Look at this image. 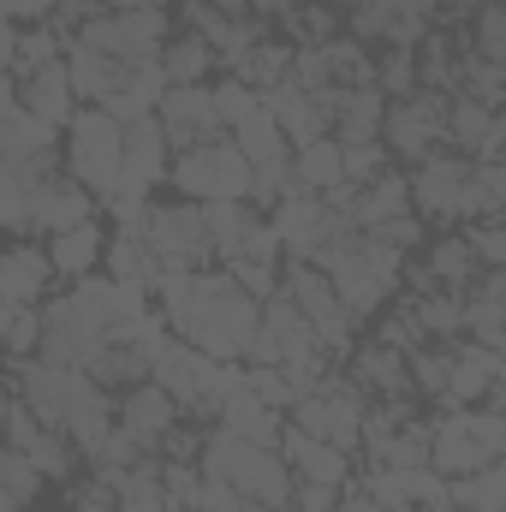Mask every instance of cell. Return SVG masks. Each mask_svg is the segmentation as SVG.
<instances>
[{"label":"cell","mask_w":506,"mask_h":512,"mask_svg":"<svg viewBox=\"0 0 506 512\" xmlns=\"http://www.w3.org/2000/svg\"><path fill=\"white\" fill-rule=\"evenodd\" d=\"M149 382L179 405V417H215L221 399L245 382V370L239 364H221V358L197 352L191 340H173L167 334L161 352H155V364H149Z\"/></svg>","instance_id":"1"},{"label":"cell","mask_w":506,"mask_h":512,"mask_svg":"<svg viewBox=\"0 0 506 512\" xmlns=\"http://www.w3.org/2000/svg\"><path fill=\"white\" fill-rule=\"evenodd\" d=\"M506 417L489 405H453L429 417V471L435 477H471L483 465H501Z\"/></svg>","instance_id":"2"},{"label":"cell","mask_w":506,"mask_h":512,"mask_svg":"<svg viewBox=\"0 0 506 512\" xmlns=\"http://www.w3.org/2000/svg\"><path fill=\"white\" fill-rule=\"evenodd\" d=\"M12 399H18L36 423H48V429H66V423L84 417V411H114L108 387H96L84 370H60V364H42V358H24V364H18Z\"/></svg>","instance_id":"3"},{"label":"cell","mask_w":506,"mask_h":512,"mask_svg":"<svg viewBox=\"0 0 506 512\" xmlns=\"http://www.w3.org/2000/svg\"><path fill=\"white\" fill-rule=\"evenodd\" d=\"M167 179L185 203H251V161L233 149V137L179 149L167 161Z\"/></svg>","instance_id":"4"},{"label":"cell","mask_w":506,"mask_h":512,"mask_svg":"<svg viewBox=\"0 0 506 512\" xmlns=\"http://www.w3.org/2000/svg\"><path fill=\"white\" fill-rule=\"evenodd\" d=\"M364 405H370V399H364V387H352L340 370H328L310 393H298V399H292L286 423H292V429H304V435H316V441H328V447H340V453H352V447H358Z\"/></svg>","instance_id":"5"},{"label":"cell","mask_w":506,"mask_h":512,"mask_svg":"<svg viewBox=\"0 0 506 512\" xmlns=\"http://www.w3.org/2000/svg\"><path fill=\"white\" fill-rule=\"evenodd\" d=\"M60 173L72 185H84L90 197L114 191V179H120V126L102 108H78L66 120V161H60Z\"/></svg>","instance_id":"6"},{"label":"cell","mask_w":506,"mask_h":512,"mask_svg":"<svg viewBox=\"0 0 506 512\" xmlns=\"http://www.w3.org/2000/svg\"><path fill=\"white\" fill-rule=\"evenodd\" d=\"M72 42L120 60V66H143V60H161V42H167V12H149V6H120V12H102V18H84L72 30Z\"/></svg>","instance_id":"7"},{"label":"cell","mask_w":506,"mask_h":512,"mask_svg":"<svg viewBox=\"0 0 506 512\" xmlns=\"http://www.w3.org/2000/svg\"><path fill=\"white\" fill-rule=\"evenodd\" d=\"M143 245H149V256H155V274H161V268L197 274V268L215 262L197 203H155V209H149V227H143Z\"/></svg>","instance_id":"8"},{"label":"cell","mask_w":506,"mask_h":512,"mask_svg":"<svg viewBox=\"0 0 506 512\" xmlns=\"http://www.w3.org/2000/svg\"><path fill=\"white\" fill-rule=\"evenodd\" d=\"M441 126H447V96L441 90H411L405 102H387L381 120V149L399 161H423L441 149Z\"/></svg>","instance_id":"9"},{"label":"cell","mask_w":506,"mask_h":512,"mask_svg":"<svg viewBox=\"0 0 506 512\" xmlns=\"http://www.w3.org/2000/svg\"><path fill=\"white\" fill-rule=\"evenodd\" d=\"M155 120L167 131V149H197V143H215L227 131L215 126V108H209V84H167L161 102H155Z\"/></svg>","instance_id":"10"},{"label":"cell","mask_w":506,"mask_h":512,"mask_svg":"<svg viewBox=\"0 0 506 512\" xmlns=\"http://www.w3.org/2000/svg\"><path fill=\"white\" fill-rule=\"evenodd\" d=\"M316 352V328L274 292L262 298V316H256V334H251V364H292V358H310Z\"/></svg>","instance_id":"11"},{"label":"cell","mask_w":506,"mask_h":512,"mask_svg":"<svg viewBox=\"0 0 506 512\" xmlns=\"http://www.w3.org/2000/svg\"><path fill=\"white\" fill-rule=\"evenodd\" d=\"M465 173H471V155H459V149H435V155H423L417 173L405 179L411 209H423V221H453Z\"/></svg>","instance_id":"12"},{"label":"cell","mask_w":506,"mask_h":512,"mask_svg":"<svg viewBox=\"0 0 506 512\" xmlns=\"http://www.w3.org/2000/svg\"><path fill=\"white\" fill-rule=\"evenodd\" d=\"M0 441L6 447H18L36 471H42V483H60V477H72V441L60 435V429H48V423H36L18 399H12V411H6V423H0Z\"/></svg>","instance_id":"13"},{"label":"cell","mask_w":506,"mask_h":512,"mask_svg":"<svg viewBox=\"0 0 506 512\" xmlns=\"http://www.w3.org/2000/svg\"><path fill=\"white\" fill-rule=\"evenodd\" d=\"M96 215V197L84 191V185H72L66 173L60 179H48V185H30V197H24V233H66V227H78V221H90Z\"/></svg>","instance_id":"14"},{"label":"cell","mask_w":506,"mask_h":512,"mask_svg":"<svg viewBox=\"0 0 506 512\" xmlns=\"http://www.w3.org/2000/svg\"><path fill=\"white\" fill-rule=\"evenodd\" d=\"M173 423H179V405L155 382H137V387H126V399H114V429L126 435L131 447H143V453H155Z\"/></svg>","instance_id":"15"},{"label":"cell","mask_w":506,"mask_h":512,"mask_svg":"<svg viewBox=\"0 0 506 512\" xmlns=\"http://www.w3.org/2000/svg\"><path fill=\"white\" fill-rule=\"evenodd\" d=\"M447 352H453L447 393H441L447 411H453V405H483V393L506 382V358L501 352H489V346H477V340H447Z\"/></svg>","instance_id":"16"},{"label":"cell","mask_w":506,"mask_h":512,"mask_svg":"<svg viewBox=\"0 0 506 512\" xmlns=\"http://www.w3.org/2000/svg\"><path fill=\"white\" fill-rule=\"evenodd\" d=\"M274 453L292 465L298 483H328V489L352 483V453H340V447H328V441H316V435H304L292 423H280V447Z\"/></svg>","instance_id":"17"},{"label":"cell","mask_w":506,"mask_h":512,"mask_svg":"<svg viewBox=\"0 0 506 512\" xmlns=\"http://www.w3.org/2000/svg\"><path fill=\"white\" fill-rule=\"evenodd\" d=\"M328 221H334V209H322V197H280L274 215H268V227L280 239V256H292V262L316 256V245L328 239Z\"/></svg>","instance_id":"18"},{"label":"cell","mask_w":506,"mask_h":512,"mask_svg":"<svg viewBox=\"0 0 506 512\" xmlns=\"http://www.w3.org/2000/svg\"><path fill=\"white\" fill-rule=\"evenodd\" d=\"M48 286H54V262H48V251H36V245H12V251H0V304H6V310H30V304H42Z\"/></svg>","instance_id":"19"},{"label":"cell","mask_w":506,"mask_h":512,"mask_svg":"<svg viewBox=\"0 0 506 512\" xmlns=\"http://www.w3.org/2000/svg\"><path fill=\"white\" fill-rule=\"evenodd\" d=\"M18 108L48 120V126H66L78 114V96H72V78H66V60L54 66H36L30 78H18Z\"/></svg>","instance_id":"20"},{"label":"cell","mask_w":506,"mask_h":512,"mask_svg":"<svg viewBox=\"0 0 506 512\" xmlns=\"http://www.w3.org/2000/svg\"><path fill=\"white\" fill-rule=\"evenodd\" d=\"M161 90H167V72H161V60H143V66H126V78L114 84V96L102 102V114H108L114 126H131V120H149V114H155V102H161Z\"/></svg>","instance_id":"21"},{"label":"cell","mask_w":506,"mask_h":512,"mask_svg":"<svg viewBox=\"0 0 506 512\" xmlns=\"http://www.w3.org/2000/svg\"><path fill=\"white\" fill-rule=\"evenodd\" d=\"M346 382L364 387V399L381 393V399H405V352H387V346H352L346 352Z\"/></svg>","instance_id":"22"},{"label":"cell","mask_w":506,"mask_h":512,"mask_svg":"<svg viewBox=\"0 0 506 512\" xmlns=\"http://www.w3.org/2000/svg\"><path fill=\"white\" fill-rule=\"evenodd\" d=\"M215 423H221V429H233V435H245L251 447H280V423H286V417H280V411H268L251 387L239 382L227 399H221Z\"/></svg>","instance_id":"23"},{"label":"cell","mask_w":506,"mask_h":512,"mask_svg":"<svg viewBox=\"0 0 506 512\" xmlns=\"http://www.w3.org/2000/svg\"><path fill=\"white\" fill-rule=\"evenodd\" d=\"M102 245H108V239H102V227H96V215H90V221H78V227H66V233L48 239V262H54V274L84 280V274H96Z\"/></svg>","instance_id":"24"},{"label":"cell","mask_w":506,"mask_h":512,"mask_svg":"<svg viewBox=\"0 0 506 512\" xmlns=\"http://www.w3.org/2000/svg\"><path fill=\"white\" fill-rule=\"evenodd\" d=\"M227 137H233V149H239L251 167H268V161H292V143H286V131L274 126V114H268V108L245 114V120L227 131Z\"/></svg>","instance_id":"25"},{"label":"cell","mask_w":506,"mask_h":512,"mask_svg":"<svg viewBox=\"0 0 506 512\" xmlns=\"http://www.w3.org/2000/svg\"><path fill=\"white\" fill-rule=\"evenodd\" d=\"M447 512H506V471L483 465L471 477H447Z\"/></svg>","instance_id":"26"},{"label":"cell","mask_w":506,"mask_h":512,"mask_svg":"<svg viewBox=\"0 0 506 512\" xmlns=\"http://www.w3.org/2000/svg\"><path fill=\"white\" fill-rule=\"evenodd\" d=\"M54 131L48 120H36V114H24V108H12L6 120H0V161H30V155H48L54 149Z\"/></svg>","instance_id":"27"},{"label":"cell","mask_w":506,"mask_h":512,"mask_svg":"<svg viewBox=\"0 0 506 512\" xmlns=\"http://www.w3.org/2000/svg\"><path fill=\"white\" fill-rule=\"evenodd\" d=\"M364 453H370V465H429V417H405L393 435H381Z\"/></svg>","instance_id":"28"},{"label":"cell","mask_w":506,"mask_h":512,"mask_svg":"<svg viewBox=\"0 0 506 512\" xmlns=\"http://www.w3.org/2000/svg\"><path fill=\"white\" fill-rule=\"evenodd\" d=\"M102 268H108V280L155 286V256H149V245H143L137 233H114V239L102 245Z\"/></svg>","instance_id":"29"},{"label":"cell","mask_w":506,"mask_h":512,"mask_svg":"<svg viewBox=\"0 0 506 512\" xmlns=\"http://www.w3.org/2000/svg\"><path fill=\"white\" fill-rule=\"evenodd\" d=\"M227 78H245L256 96L274 90V84H286V78H292V42H268V36H262L251 54L239 60V72H227Z\"/></svg>","instance_id":"30"},{"label":"cell","mask_w":506,"mask_h":512,"mask_svg":"<svg viewBox=\"0 0 506 512\" xmlns=\"http://www.w3.org/2000/svg\"><path fill=\"white\" fill-rule=\"evenodd\" d=\"M292 173H298V185L310 197H322L328 185H340V143L334 137H316V143L292 149Z\"/></svg>","instance_id":"31"},{"label":"cell","mask_w":506,"mask_h":512,"mask_svg":"<svg viewBox=\"0 0 506 512\" xmlns=\"http://www.w3.org/2000/svg\"><path fill=\"white\" fill-rule=\"evenodd\" d=\"M161 72H167V84H203L215 72V48L203 36H179L161 48Z\"/></svg>","instance_id":"32"},{"label":"cell","mask_w":506,"mask_h":512,"mask_svg":"<svg viewBox=\"0 0 506 512\" xmlns=\"http://www.w3.org/2000/svg\"><path fill=\"white\" fill-rule=\"evenodd\" d=\"M447 292H465L471 280H477V256H471V239L465 233H453V239H441L435 251H429V262H423Z\"/></svg>","instance_id":"33"},{"label":"cell","mask_w":506,"mask_h":512,"mask_svg":"<svg viewBox=\"0 0 506 512\" xmlns=\"http://www.w3.org/2000/svg\"><path fill=\"white\" fill-rule=\"evenodd\" d=\"M60 48H66V36L42 18V24H30V30H18V54H12V72L18 78H30L36 66H54L60 60Z\"/></svg>","instance_id":"34"},{"label":"cell","mask_w":506,"mask_h":512,"mask_svg":"<svg viewBox=\"0 0 506 512\" xmlns=\"http://www.w3.org/2000/svg\"><path fill=\"white\" fill-rule=\"evenodd\" d=\"M286 24H292L298 48H322V42H334V36H340V12H334V6H322V0H316V6H304V0H298V6L286 12Z\"/></svg>","instance_id":"35"},{"label":"cell","mask_w":506,"mask_h":512,"mask_svg":"<svg viewBox=\"0 0 506 512\" xmlns=\"http://www.w3.org/2000/svg\"><path fill=\"white\" fill-rule=\"evenodd\" d=\"M209 108H215V126L233 131L245 114H256V108H262V96H256L245 78H221V84L209 90Z\"/></svg>","instance_id":"36"},{"label":"cell","mask_w":506,"mask_h":512,"mask_svg":"<svg viewBox=\"0 0 506 512\" xmlns=\"http://www.w3.org/2000/svg\"><path fill=\"white\" fill-rule=\"evenodd\" d=\"M387 161H393V155L381 149V137H370V143H340V179L358 185V191L387 173Z\"/></svg>","instance_id":"37"},{"label":"cell","mask_w":506,"mask_h":512,"mask_svg":"<svg viewBox=\"0 0 506 512\" xmlns=\"http://www.w3.org/2000/svg\"><path fill=\"white\" fill-rule=\"evenodd\" d=\"M0 489H6L18 507H30V501H36V489H42V471H36L18 447H6V441H0Z\"/></svg>","instance_id":"38"},{"label":"cell","mask_w":506,"mask_h":512,"mask_svg":"<svg viewBox=\"0 0 506 512\" xmlns=\"http://www.w3.org/2000/svg\"><path fill=\"white\" fill-rule=\"evenodd\" d=\"M471 54L489 60V66L506 60V6L501 0H477V48Z\"/></svg>","instance_id":"39"},{"label":"cell","mask_w":506,"mask_h":512,"mask_svg":"<svg viewBox=\"0 0 506 512\" xmlns=\"http://www.w3.org/2000/svg\"><path fill=\"white\" fill-rule=\"evenodd\" d=\"M376 90L387 96V102H405L411 90H417V60L405 54V48H387L376 60Z\"/></svg>","instance_id":"40"},{"label":"cell","mask_w":506,"mask_h":512,"mask_svg":"<svg viewBox=\"0 0 506 512\" xmlns=\"http://www.w3.org/2000/svg\"><path fill=\"white\" fill-rule=\"evenodd\" d=\"M36 340H42V316H36V304H30V310H6V328H0V352H6L12 364H24V358L36 352Z\"/></svg>","instance_id":"41"},{"label":"cell","mask_w":506,"mask_h":512,"mask_svg":"<svg viewBox=\"0 0 506 512\" xmlns=\"http://www.w3.org/2000/svg\"><path fill=\"white\" fill-rule=\"evenodd\" d=\"M245 387H251V393L262 399V405H268V411H280V417H286V411H292V399H298V393L286 387V376H280L274 364H251V370H245Z\"/></svg>","instance_id":"42"},{"label":"cell","mask_w":506,"mask_h":512,"mask_svg":"<svg viewBox=\"0 0 506 512\" xmlns=\"http://www.w3.org/2000/svg\"><path fill=\"white\" fill-rule=\"evenodd\" d=\"M221 268L233 274V286H239V292H251L256 304L280 292V268H274V262H221Z\"/></svg>","instance_id":"43"},{"label":"cell","mask_w":506,"mask_h":512,"mask_svg":"<svg viewBox=\"0 0 506 512\" xmlns=\"http://www.w3.org/2000/svg\"><path fill=\"white\" fill-rule=\"evenodd\" d=\"M465 239H471L477 268H506V227H501V221H471V227H465Z\"/></svg>","instance_id":"44"},{"label":"cell","mask_w":506,"mask_h":512,"mask_svg":"<svg viewBox=\"0 0 506 512\" xmlns=\"http://www.w3.org/2000/svg\"><path fill=\"white\" fill-rule=\"evenodd\" d=\"M24 179L12 173V161H0V227L6 233H24Z\"/></svg>","instance_id":"45"},{"label":"cell","mask_w":506,"mask_h":512,"mask_svg":"<svg viewBox=\"0 0 506 512\" xmlns=\"http://www.w3.org/2000/svg\"><path fill=\"white\" fill-rule=\"evenodd\" d=\"M381 245H393L399 256H411L417 245H423V221L417 215H393V221H381V227H370Z\"/></svg>","instance_id":"46"},{"label":"cell","mask_w":506,"mask_h":512,"mask_svg":"<svg viewBox=\"0 0 506 512\" xmlns=\"http://www.w3.org/2000/svg\"><path fill=\"white\" fill-rule=\"evenodd\" d=\"M334 507H340V489H328V483H298L286 512H334Z\"/></svg>","instance_id":"47"},{"label":"cell","mask_w":506,"mask_h":512,"mask_svg":"<svg viewBox=\"0 0 506 512\" xmlns=\"http://www.w3.org/2000/svg\"><path fill=\"white\" fill-rule=\"evenodd\" d=\"M72 512H120V507H114V489L102 477H90V483L72 489Z\"/></svg>","instance_id":"48"},{"label":"cell","mask_w":506,"mask_h":512,"mask_svg":"<svg viewBox=\"0 0 506 512\" xmlns=\"http://www.w3.org/2000/svg\"><path fill=\"white\" fill-rule=\"evenodd\" d=\"M12 54H18V24L0 18V72H6V78H12Z\"/></svg>","instance_id":"49"},{"label":"cell","mask_w":506,"mask_h":512,"mask_svg":"<svg viewBox=\"0 0 506 512\" xmlns=\"http://www.w3.org/2000/svg\"><path fill=\"white\" fill-rule=\"evenodd\" d=\"M12 108H18V84H12V78H6V72H0V120H6V114H12Z\"/></svg>","instance_id":"50"},{"label":"cell","mask_w":506,"mask_h":512,"mask_svg":"<svg viewBox=\"0 0 506 512\" xmlns=\"http://www.w3.org/2000/svg\"><path fill=\"white\" fill-rule=\"evenodd\" d=\"M209 6H215L221 18H245V0H209Z\"/></svg>","instance_id":"51"},{"label":"cell","mask_w":506,"mask_h":512,"mask_svg":"<svg viewBox=\"0 0 506 512\" xmlns=\"http://www.w3.org/2000/svg\"><path fill=\"white\" fill-rule=\"evenodd\" d=\"M24 6H30V18H36V24H42V18H48V12H54V6H60V0H24Z\"/></svg>","instance_id":"52"},{"label":"cell","mask_w":506,"mask_h":512,"mask_svg":"<svg viewBox=\"0 0 506 512\" xmlns=\"http://www.w3.org/2000/svg\"><path fill=\"white\" fill-rule=\"evenodd\" d=\"M6 411H12V387H0V423H6Z\"/></svg>","instance_id":"53"},{"label":"cell","mask_w":506,"mask_h":512,"mask_svg":"<svg viewBox=\"0 0 506 512\" xmlns=\"http://www.w3.org/2000/svg\"><path fill=\"white\" fill-rule=\"evenodd\" d=\"M143 6H149V12H167V6H179V0H143Z\"/></svg>","instance_id":"54"},{"label":"cell","mask_w":506,"mask_h":512,"mask_svg":"<svg viewBox=\"0 0 506 512\" xmlns=\"http://www.w3.org/2000/svg\"><path fill=\"white\" fill-rule=\"evenodd\" d=\"M0 512H18V501H12V495H6V489H0Z\"/></svg>","instance_id":"55"},{"label":"cell","mask_w":506,"mask_h":512,"mask_svg":"<svg viewBox=\"0 0 506 512\" xmlns=\"http://www.w3.org/2000/svg\"><path fill=\"white\" fill-rule=\"evenodd\" d=\"M322 6H358V0H322Z\"/></svg>","instance_id":"56"},{"label":"cell","mask_w":506,"mask_h":512,"mask_svg":"<svg viewBox=\"0 0 506 512\" xmlns=\"http://www.w3.org/2000/svg\"><path fill=\"white\" fill-rule=\"evenodd\" d=\"M114 6H143V0H114Z\"/></svg>","instance_id":"57"},{"label":"cell","mask_w":506,"mask_h":512,"mask_svg":"<svg viewBox=\"0 0 506 512\" xmlns=\"http://www.w3.org/2000/svg\"><path fill=\"white\" fill-rule=\"evenodd\" d=\"M245 512H268V507H251V501H245Z\"/></svg>","instance_id":"58"},{"label":"cell","mask_w":506,"mask_h":512,"mask_svg":"<svg viewBox=\"0 0 506 512\" xmlns=\"http://www.w3.org/2000/svg\"><path fill=\"white\" fill-rule=\"evenodd\" d=\"M18 512H36V507H18Z\"/></svg>","instance_id":"59"}]
</instances>
